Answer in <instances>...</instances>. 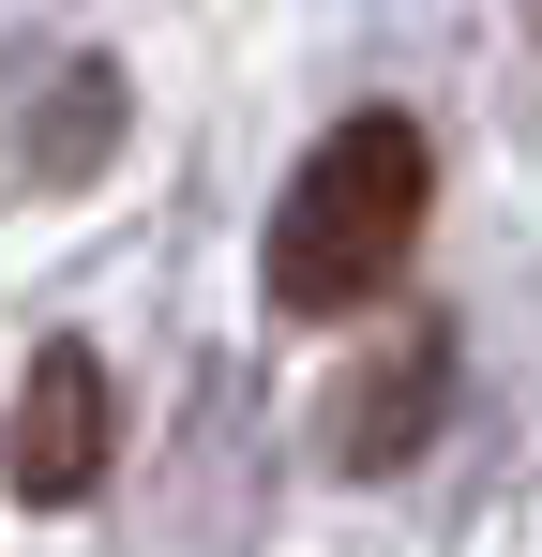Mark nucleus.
<instances>
[{"label":"nucleus","instance_id":"f257e3e1","mask_svg":"<svg viewBox=\"0 0 542 557\" xmlns=\"http://www.w3.org/2000/svg\"><path fill=\"white\" fill-rule=\"evenodd\" d=\"M422 211H438V151H422V121L407 106H347L301 166H286V196H271V301L286 317H377L392 286H407V257H422Z\"/></svg>","mask_w":542,"mask_h":557},{"label":"nucleus","instance_id":"f03ea898","mask_svg":"<svg viewBox=\"0 0 542 557\" xmlns=\"http://www.w3.org/2000/svg\"><path fill=\"white\" fill-rule=\"evenodd\" d=\"M106 437H121L106 362H90V347H30L15 407H0V482H15L30 512H76L90 482H106Z\"/></svg>","mask_w":542,"mask_h":557},{"label":"nucleus","instance_id":"7ed1b4c3","mask_svg":"<svg viewBox=\"0 0 542 557\" xmlns=\"http://www.w3.org/2000/svg\"><path fill=\"white\" fill-rule=\"evenodd\" d=\"M438 392H452V332H438V317H407L392 347H361V362L317 392V453L347 467V482H392V467L438 437Z\"/></svg>","mask_w":542,"mask_h":557},{"label":"nucleus","instance_id":"20e7f679","mask_svg":"<svg viewBox=\"0 0 542 557\" xmlns=\"http://www.w3.org/2000/svg\"><path fill=\"white\" fill-rule=\"evenodd\" d=\"M121 136V76L106 61H61V91H46V121L15 136V182H90V151Z\"/></svg>","mask_w":542,"mask_h":557}]
</instances>
